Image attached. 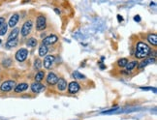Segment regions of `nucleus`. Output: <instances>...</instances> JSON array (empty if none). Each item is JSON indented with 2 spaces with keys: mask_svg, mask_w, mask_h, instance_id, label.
<instances>
[{
  "mask_svg": "<svg viewBox=\"0 0 157 120\" xmlns=\"http://www.w3.org/2000/svg\"><path fill=\"white\" fill-rule=\"evenodd\" d=\"M15 86H16L15 81H6L0 85V90L2 92H10L11 90H13L15 88Z\"/></svg>",
  "mask_w": 157,
  "mask_h": 120,
  "instance_id": "nucleus-4",
  "label": "nucleus"
},
{
  "mask_svg": "<svg viewBox=\"0 0 157 120\" xmlns=\"http://www.w3.org/2000/svg\"><path fill=\"white\" fill-rule=\"evenodd\" d=\"M48 53V47L46 45H43L42 44L39 47V56L40 57H44L47 55Z\"/></svg>",
  "mask_w": 157,
  "mask_h": 120,
  "instance_id": "nucleus-19",
  "label": "nucleus"
},
{
  "mask_svg": "<svg viewBox=\"0 0 157 120\" xmlns=\"http://www.w3.org/2000/svg\"><path fill=\"white\" fill-rule=\"evenodd\" d=\"M2 65L4 66V67H6V68L10 67V66L12 65V60L10 58H5V59H3L2 60Z\"/></svg>",
  "mask_w": 157,
  "mask_h": 120,
  "instance_id": "nucleus-25",
  "label": "nucleus"
},
{
  "mask_svg": "<svg viewBox=\"0 0 157 120\" xmlns=\"http://www.w3.org/2000/svg\"><path fill=\"white\" fill-rule=\"evenodd\" d=\"M5 22V19L4 17H0V27L2 26V24Z\"/></svg>",
  "mask_w": 157,
  "mask_h": 120,
  "instance_id": "nucleus-28",
  "label": "nucleus"
},
{
  "mask_svg": "<svg viewBox=\"0 0 157 120\" xmlns=\"http://www.w3.org/2000/svg\"><path fill=\"white\" fill-rule=\"evenodd\" d=\"M58 41V37L56 35L54 34H52V35H49L47 36V37L43 40V45H46V46H49V45H53L56 44V42Z\"/></svg>",
  "mask_w": 157,
  "mask_h": 120,
  "instance_id": "nucleus-7",
  "label": "nucleus"
},
{
  "mask_svg": "<svg viewBox=\"0 0 157 120\" xmlns=\"http://www.w3.org/2000/svg\"><path fill=\"white\" fill-rule=\"evenodd\" d=\"M137 66H138V61H136V60H133V61H130V62H128L127 64H126L125 70H126V72H131V71L134 70Z\"/></svg>",
  "mask_w": 157,
  "mask_h": 120,
  "instance_id": "nucleus-16",
  "label": "nucleus"
},
{
  "mask_svg": "<svg viewBox=\"0 0 157 120\" xmlns=\"http://www.w3.org/2000/svg\"><path fill=\"white\" fill-rule=\"evenodd\" d=\"M27 88H28L27 83L26 82H21V83H19V84H16V86L14 88V91L16 93H21V92L25 91Z\"/></svg>",
  "mask_w": 157,
  "mask_h": 120,
  "instance_id": "nucleus-13",
  "label": "nucleus"
},
{
  "mask_svg": "<svg viewBox=\"0 0 157 120\" xmlns=\"http://www.w3.org/2000/svg\"><path fill=\"white\" fill-rule=\"evenodd\" d=\"M1 42H2V41H1V40H0V45H1Z\"/></svg>",
  "mask_w": 157,
  "mask_h": 120,
  "instance_id": "nucleus-32",
  "label": "nucleus"
},
{
  "mask_svg": "<svg viewBox=\"0 0 157 120\" xmlns=\"http://www.w3.org/2000/svg\"><path fill=\"white\" fill-rule=\"evenodd\" d=\"M42 61L39 59V58H37V59H35V61H34V68L36 69V70H40L41 69V67H42Z\"/></svg>",
  "mask_w": 157,
  "mask_h": 120,
  "instance_id": "nucleus-26",
  "label": "nucleus"
},
{
  "mask_svg": "<svg viewBox=\"0 0 157 120\" xmlns=\"http://www.w3.org/2000/svg\"><path fill=\"white\" fill-rule=\"evenodd\" d=\"M44 77H45V72L44 71H39L37 74L35 75V81H38L40 82L41 81H43L44 80Z\"/></svg>",
  "mask_w": 157,
  "mask_h": 120,
  "instance_id": "nucleus-21",
  "label": "nucleus"
},
{
  "mask_svg": "<svg viewBox=\"0 0 157 120\" xmlns=\"http://www.w3.org/2000/svg\"><path fill=\"white\" fill-rule=\"evenodd\" d=\"M155 62V58L154 57H149V58H146L144 60H143L142 62H140L139 64V70H143L144 68H146L148 64H151Z\"/></svg>",
  "mask_w": 157,
  "mask_h": 120,
  "instance_id": "nucleus-12",
  "label": "nucleus"
},
{
  "mask_svg": "<svg viewBox=\"0 0 157 120\" xmlns=\"http://www.w3.org/2000/svg\"><path fill=\"white\" fill-rule=\"evenodd\" d=\"M72 76H73V77H74V79H76V80H84V79H86V76L82 75V74H81L78 71L73 72V74H72Z\"/></svg>",
  "mask_w": 157,
  "mask_h": 120,
  "instance_id": "nucleus-22",
  "label": "nucleus"
},
{
  "mask_svg": "<svg viewBox=\"0 0 157 120\" xmlns=\"http://www.w3.org/2000/svg\"><path fill=\"white\" fill-rule=\"evenodd\" d=\"M27 55H28V51L26 49H20L16 52L15 57H16L17 61L23 62L27 58Z\"/></svg>",
  "mask_w": 157,
  "mask_h": 120,
  "instance_id": "nucleus-5",
  "label": "nucleus"
},
{
  "mask_svg": "<svg viewBox=\"0 0 157 120\" xmlns=\"http://www.w3.org/2000/svg\"><path fill=\"white\" fill-rule=\"evenodd\" d=\"M151 51L150 47L147 45L144 42H139L136 45V50H135V57L137 59H144L149 56V52Z\"/></svg>",
  "mask_w": 157,
  "mask_h": 120,
  "instance_id": "nucleus-1",
  "label": "nucleus"
},
{
  "mask_svg": "<svg viewBox=\"0 0 157 120\" xmlns=\"http://www.w3.org/2000/svg\"><path fill=\"white\" fill-rule=\"evenodd\" d=\"M19 33H20V29L19 28H14L13 30L11 31L10 35L8 36V40H14V39H17V36H19Z\"/></svg>",
  "mask_w": 157,
  "mask_h": 120,
  "instance_id": "nucleus-17",
  "label": "nucleus"
},
{
  "mask_svg": "<svg viewBox=\"0 0 157 120\" xmlns=\"http://www.w3.org/2000/svg\"><path fill=\"white\" fill-rule=\"evenodd\" d=\"M147 40L148 43L150 45H152L153 47H156L157 46V36H156L155 33L148 34L147 37Z\"/></svg>",
  "mask_w": 157,
  "mask_h": 120,
  "instance_id": "nucleus-15",
  "label": "nucleus"
},
{
  "mask_svg": "<svg viewBox=\"0 0 157 120\" xmlns=\"http://www.w3.org/2000/svg\"><path fill=\"white\" fill-rule=\"evenodd\" d=\"M80 83L77 82V81H72L69 83L68 85V91L70 94H76L78 92V90H80Z\"/></svg>",
  "mask_w": 157,
  "mask_h": 120,
  "instance_id": "nucleus-10",
  "label": "nucleus"
},
{
  "mask_svg": "<svg viewBox=\"0 0 157 120\" xmlns=\"http://www.w3.org/2000/svg\"><path fill=\"white\" fill-rule=\"evenodd\" d=\"M46 89L45 85L42 84L41 82H38V81H35L31 84V90L33 93H40V92H43L44 90Z\"/></svg>",
  "mask_w": 157,
  "mask_h": 120,
  "instance_id": "nucleus-8",
  "label": "nucleus"
},
{
  "mask_svg": "<svg viewBox=\"0 0 157 120\" xmlns=\"http://www.w3.org/2000/svg\"><path fill=\"white\" fill-rule=\"evenodd\" d=\"M56 87L59 91H64V90L67 88V81L64 79H58L56 82Z\"/></svg>",
  "mask_w": 157,
  "mask_h": 120,
  "instance_id": "nucleus-14",
  "label": "nucleus"
},
{
  "mask_svg": "<svg viewBox=\"0 0 157 120\" xmlns=\"http://www.w3.org/2000/svg\"><path fill=\"white\" fill-rule=\"evenodd\" d=\"M134 21H138V22H140V21H141V17H140V16H138V15L135 16V17H134Z\"/></svg>",
  "mask_w": 157,
  "mask_h": 120,
  "instance_id": "nucleus-27",
  "label": "nucleus"
},
{
  "mask_svg": "<svg viewBox=\"0 0 157 120\" xmlns=\"http://www.w3.org/2000/svg\"><path fill=\"white\" fill-rule=\"evenodd\" d=\"M32 27H33V21L31 20H28L23 23V25L21 29V33L23 37H26V36H28L30 33H31Z\"/></svg>",
  "mask_w": 157,
  "mask_h": 120,
  "instance_id": "nucleus-3",
  "label": "nucleus"
},
{
  "mask_svg": "<svg viewBox=\"0 0 157 120\" xmlns=\"http://www.w3.org/2000/svg\"><path fill=\"white\" fill-rule=\"evenodd\" d=\"M141 89H143V90H151V88H150V87H141Z\"/></svg>",
  "mask_w": 157,
  "mask_h": 120,
  "instance_id": "nucleus-31",
  "label": "nucleus"
},
{
  "mask_svg": "<svg viewBox=\"0 0 157 120\" xmlns=\"http://www.w3.org/2000/svg\"><path fill=\"white\" fill-rule=\"evenodd\" d=\"M128 62L129 61H128L127 58H121V59H119L117 61V65H118V67L122 68V67H125L126 64H127Z\"/></svg>",
  "mask_w": 157,
  "mask_h": 120,
  "instance_id": "nucleus-24",
  "label": "nucleus"
},
{
  "mask_svg": "<svg viewBox=\"0 0 157 120\" xmlns=\"http://www.w3.org/2000/svg\"><path fill=\"white\" fill-rule=\"evenodd\" d=\"M54 61H56V57H54V55H46L44 61H43V64L44 67L46 69H51L52 66L53 65Z\"/></svg>",
  "mask_w": 157,
  "mask_h": 120,
  "instance_id": "nucleus-6",
  "label": "nucleus"
},
{
  "mask_svg": "<svg viewBox=\"0 0 157 120\" xmlns=\"http://www.w3.org/2000/svg\"><path fill=\"white\" fill-rule=\"evenodd\" d=\"M38 44V42H37V39H35L34 37H31V38H29L26 42V45L27 47H35L36 46H37Z\"/></svg>",
  "mask_w": 157,
  "mask_h": 120,
  "instance_id": "nucleus-20",
  "label": "nucleus"
},
{
  "mask_svg": "<svg viewBox=\"0 0 157 120\" xmlns=\"http://www.w3.org/2000/svg\"><path fill=\"white\" fill-rule=\"evenodd\" d=\"M46 81L49 85H54V84H56V82L58 81V77L54 73H52V72H51V73L48 74Z\"/></svg>",
  "mask_w": 157,
  "mask_h": 120,
  "instance_id": "nucleus-9",
  "label": "nucleus"
},
{
  "mask_svg": "<svg viewBox=\"0 0 157 120\" xmlns=\"http://www.w3.org/2000/svg\"><path fill=\"white\" fill-rule=\"evenodd\" d=\"M17 43H19V40L17 39H14V40H9L6 42V44H5V47H7V49H11V47H17Z\"/></svg>",
  "mask_w": 157,
  "mask_h": 120,
  "instance_id": "nucleus-18",
  "label": "nucleus"
},
{
  "mask_svg": "<svg viewBox=\"0 0 157 120\" xmlns=\"http://www.w3.org/2000/svg\"><path fill=\"white\" fill-rule=\"evenodd\" d=\"M7 30H8V24L6 22H4L2 26L0 27V36H4L7 33Z\"/></svg>",
  "mask_w": 157,
  "mask_h": 120,
  "instance_id": "nucleus-23",
  "label": "nucleus"
},
{
  "mask_svg": "<svg viewBox=\"0 0 157 120\" xmlns=\"http://www.w3.org/2000/svg\"><path fill=\"white\" fill-rule=\"evenodd\" d=\"M117 20H118V21L120 22V21H123V17L120 16V15H117Z\"/></svg>",
  "mask_w": 157,
  "mask_h": 120,
  "instance_id": "nucleus-29",
  "label": "nucleus"
},
{
  "mask_svg": "<svg viewBox=\"0 0 157 120\" xmlns=\"http://www.w3.org/2000/svg\"><path fill=\"white\" fill-rule=\"evenodd\" d=\"M47 27V19L43 15H40L36 19V30L37 31H43Z\"/></svg>",
  "mask_w": 157,
  "mask_h": 120,
  "instance_id": "nucleus-2",
  "label": "nucleus"
},
{
  "mask_svg": "<svg viewBox=\"0 0 157 120\" xmlns=\"http://www.w3.org/2000/svg\"><path fill=\"white\" fill-rule=\"evenodd\" d=\"M19 21H20V15L19 14H14L13 16H12L11 17H10V20H9V22H8V26L9 27H15L16 25H17V23L19 22Z\"/></svg>",
  "mask_w": 157,
  "mask_h": 120,
  "instance_id": "nucleus-11",
  "label": "nucleus"
},
{
  "mask_svg": "<svg viewBox=\"0 0 157 120\" xmlns=\"http://www.w3.org/2000/svg\"><path fill=\"white\" fill-rule=\"evenodd\" d=\"M54 12H56V13L57 15H60V11H59L57 8H54Z\"/></svg>",
  "mask_w": 157,
  "mask_h": 120,
  "instance_id": "nucleus-30",
  "label": "nucleus"
}]
</instances>
